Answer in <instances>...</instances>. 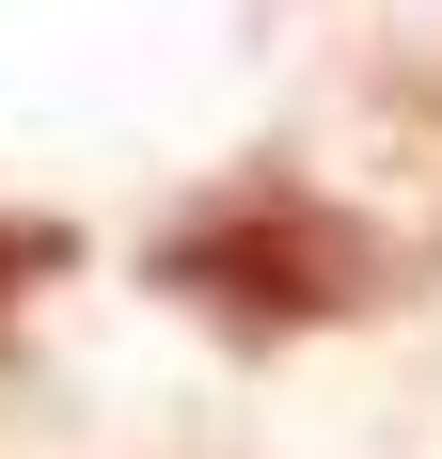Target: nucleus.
<instances>
[{
	"label": "nucleus",
	"instance_id": "f257e3e1",
	"mask_svg": "<svg viewBox=\"0 0 442 459\" xmlns=\"http://www.w3.org/2000/svg\"><path fill=\"white\" fill-rule=\"evenodd\" d=\"M158 285H174L206 333H316V317H363V301H395V238L379 222H348L332 190H301V175H237V190H206L174 238H158Z\"/></svg>",
	"mask_w": 442,
	"mask_h": 459
},
{
	"label": "nucleus",
	"instance_id": "f03ea898",
	"mask_svg": "<svg viewBox=\"0 0 442 459\" xmlns=\"http://www.w3.org/2000/svg\"><path fill=\"white\" fill-rule=\"evenodd\" d=\"M64 254H80L64 222H16V206H0V317H16V301H32V285L64 270Z\"/></svg>",
	"mask_w": 442,
	"mask_h": 459
}]
</instances>
